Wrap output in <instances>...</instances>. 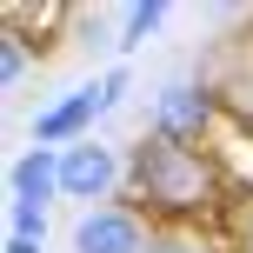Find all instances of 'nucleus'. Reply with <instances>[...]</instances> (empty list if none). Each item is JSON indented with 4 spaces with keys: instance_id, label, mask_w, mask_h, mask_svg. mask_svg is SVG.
I'll return each instance as SVG.
<instances>
[{
    "instance_id": "obj_1",
    "label": "nucleus",
    "mask_w": 253,
    "mask_h": 253,
    "mask_svg": "<svg viewBox=\"0 0 253 253\" xmlns=\"http://www.w3.org/2000/svg\"><path fill=\"white\" fill-rule=\"evenodd\" d=\"M213 200H227V180H220V160L200 147H167V140L140 133L126 147V207L140 220H160V227H187L200 220Z\"/></svg>"
},
{
    "instance_id": "obj_2",
    "label": "nucleus",
    "mask_w": 253,
    "mask_h": 253,
    "mask_svg": "<svg viewBox=\"0 0 253 253\" xmlns=\"http://www.w3.org/2000/svg\"><path fill=\"white\" fill-rule=\"evenodd\" d=\"M120 93H126V67H107L100 80L74 87L67 100L40 107V114H34V147H80V140H93V120L114 114Z\"/></svg>"
},
{
    "instance_id": "obj_3",
    "label": "nucleus",
    "mask_w": 253,
    "mask_h": 253,
    "mask_svg": "<svg viewBox=\"0 0 253 253\" xmlns=\"http://www.w3.org/2000/svg\"><path fill=\"white\" fill-rule=\"evenodd\" d=\"M220 120H227V107H220V93L207 87V80H167L160 93H153V140H167V147H200L220 133Z\"/></svg>"
},
{
    "instance_id": "obj_4",
    "label": "nucleus",
    "mask_w": 253,
    "mask_h": 253,
    "mask_svg": "<svg viewBox=\"0 0 253 253\" xmlns=\"http://www.w3.org/2000/svg\"><path fill=\"white\" fill-rule=\"evenodd\" d=\"M126 187V153L107 140H80L60 147V200H87V207H114V193Z\"/></svg>"
},
{
    "instance_id": "obj_5",
    "label": "nucleus",
    "mask_w": 253,
    "mask_h": 253,
    "mask_svg": "<svg viewBox=\"0 0 253 253\" xmlns=\"http://www.w3.org/2000/svg\"><path fill=\"white\" fill-rule=\"evenodd\" d=\"M147 247H153V227L126 200L87 207V213L74 220V253H147Z\"/></svg>"
},
{
    "instance_id": "obj_6",
    "label": "nucleus",
    "mask_w": 253,
    "mask_h": 253,
    "mask_svg": "<svg viewBox=\"0 0 253 253\" xmlns=\"http://www.w3.org/2000/svg\"><path fill=\"white\" fill-rule=\"evenodd\" d=\"M7 200H27V207L60 200V147H27V153H13V167H7Z\"/></svg>"
},
{
    "instance_id": "obj_7",
    "label": "nucleus",
    "mask_w": 253,
    "mask_h": 253,
    "mask_svg": "<svg viewBox=\"0 0 253 253\" xmlns=\"http://www.w3.org/2000/svg\"><path fill=\"white\" fill-rule=\"evenodd\" d=\"M167 0H133V7H120V40L114 47L120 53H133V47H147V34H160V20H167Z\"/></svg>"
},
{
    "instance_id": "obj_8",
    "label": "nucleus",
    "mask_w": 253,
    "mask_h": 253,
    "mask_svg": "<svg viewBox=\"0 0 253 253\" xmlns=\"http://www.w3.org/2000/svg\"><path fill=\"white\" fill-rule=\"evenodd\" d=\"M27 67H34V47H27V34L7 27V40H0V87H20Z\"/></svg>"
},
{
    "instance_id": "obj_9",
    "label": "nucleus",
    "mask_w": 253,
    "mask_h": 253,
    "mask_svg": "<svg viewBox=\"0 0 253 253\" xmlns=\"http://www.w3.org/2000/svg\"><path fill=\"white\" fill-rule=\"evenodd\" d=\"M7 233H13V240H40V247H47V207L7 200Z\"/></svg>"
},
{
    "instance_id": "obj_10",
    "label": "nucleus",
    "mask_w": 253,
    "mask_h": 253,
    "mask_svg": "<svg viewBox=\"0 0 253 253\" xmlns=\"http://www.w3.org/2000/svg\"><path fill=\"white\" fill-rule=\"evenodd\" d=\"M147 253H213V247H207L193 227H153V247Z\"/></svg>"
},
{
    "instance_id": "obj_11",
    "label": "nucleus",
    "mask_w": 253,
    "mask_h": 253,
    "mask_svg": "<svg viewBox=\"0 0 253 253\" xmlns=\"http://www.w3.org/2000/svg\"><path fill=\"white\" fill-rule=\"evenodd\" d=\"M233 247L253 253V207H240V213H233Z\"/></svg>"
},
{
    "instance_id": "obj_12",
    "label": "nucleus",
    "mask_w": 253,
    "mask_h": 253,
    "mask_svg": "<svg viewBox=\"0 0 253 253\" xmlns=\"http://www.w3.org/2000/svg\"><path fill=\"white\" fill-rule=\"evenodd\" d=\"M0 253H47V247H40V240H13V233H7V247H0Z\"/></svg>"
}]
</instances>
